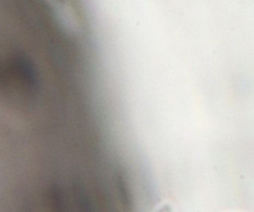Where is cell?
Segmentation results:
<instances>
[{
  "label": "cell",
  "mask_w": 254,
  "mask_h": 212,
  "mask_svg": "<svg viewBox=\"0 0 254 212\" xmlns=\"http://www.w3.org/2000/svg\"><path fill=\"white\" fill-rule=\"evenodd\" d=\"M158 212H173V210H171L170 206L165 205V206H163V208H161L160 210H159Z\"/></svg>",
  "instance_id": "1"
}]
</instances>
